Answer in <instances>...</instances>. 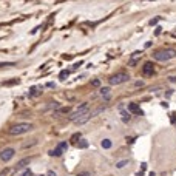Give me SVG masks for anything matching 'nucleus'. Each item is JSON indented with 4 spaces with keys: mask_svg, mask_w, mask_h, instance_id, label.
<instances>
[{
    "mask_svg": "<svg viewBox=\"0 0 176 176\" xmlns=\"http://www.w3.org/2000/svg\"><path fill=\"white\" fill-rule=\"evenodd\" d=\"M173 57H176V49H173V48H164V49H159V51H156L153 54V59L159 60V62H167Z\"/></svg>",
    "mask_w": 176,
    "mask_h": 176,
    "instance_id": "1",
    "label": "nucleus"
},
{
    "mask_svg": "<svg viewBox=\"0 0 176 176\" xmlns=\"http://www.w3.org/2000/svg\"><path fill=\"white\" fill-rule=\"evenodd\" d=\"M33 130V125L28 124V122H19L16 125H12V127L8 130V133L12 134V136H19V134H23V133H28Z\"/></svg>",
    "mask_w": 176,
    "mask_h": 176,
    "instance_id": "2",
    "label": "nucleus"
},
{
    "mask_svg": "<svg viewBox=\"0 0 176 176\" xmlns=\"http://www.w3.org/2000/svg\"><path fill=\"white\" fill-rule=\"evenodd\" d=\"M88 108H90V107H88V103H87V102L82 103V105H80L77 110H74V111L68 116V119H70V121H73V122H76V121L80 119V117H82L84 114H87V113H88Z\"/></svg>",
    "mask_w": 176,
    "mask_h": 176,
    "instance_id": "3",
    "label": "nucleus"
},
{
    "mask_svg": "<svg viewBox=\"0 0 176 176\" xmlns=\"http://www.w3.org/2000/svg\"><path fill=\"white\" fill-rule=\"evenodd\" d=\"M128 79H130V76H128L127 73H116V74L110 76V79H108V84H110V85H121V84L127 82Z\"/></svg>",
    "mask_w": 176,
    "mask_h": 176,
    "instance_id": "4",
    "label": "nucleus"
},
{
    "mask_svg": "<svg viewBox=\"0 0 176 176\" xmlns=\"http://www.w3.org/2000/svg\"><path fill=\"white\" fill-rule=\"evenodd\" d=\"M14 155H16V150L11 148V147H8V148H5V150L0 151V159H2L3 162H8V161H11L12 158H14Z\"/></svg>",
    "mask_w": 176,
    "mask_h": 176,
    "instance_id": "5",
    "label": "nucleus"
},
{
    "mask_svg": "<svg viewBox=\"0 0 176 176\" xmlns=\"http://www.w3.org/2000/svg\"><path fill=\"white\" fill-rule=\"evenodd\" d=\"M66 147H68V145H66V142H60L56 148H54V150L49 151V156H56V158H57V156H60V155H62V151H64Z\"/></svg>",
    "mask_w": 176,
    "mask_h": 176,
    "instance_id": "6",
    "label": "nucleus"
},
{
    "mask_svg": "<svg viewBox=\"0 0 176 176\" xmlns=\"http://www.w3.org/2000/svg\"><path fill=\"white\" fill-rule=\"evenodd\" d=\"M153 65L151 62H145L144 64V66H142V73L145 74V76H150V74H153V71H155V68H153Z\"/></svg>",
    "mask_w": 176,
    "mask_h": 176,
    "instance_id": "7",
    "label": "nucleus"
},
{
    "mask_svg": "<svg viewBox=\"0 0 176 176\" xmlns=\"http://www.w3.org/2000/svg\"><path fill=\"white\" fill-rule=\"evenodd\" d=\"M128 111H130V113H133V114H142V110L139 108L138 103H134V102L128 103Z\"/></svg>",
    "mask_w": 176,
    "mask_h": 176,
    "instance_id": "8",
    "label": "nucleus"
},
{
    "mask_svg": "<svg viewBox=\"0 0 176 176\" xmlns=\"http://www.w3.org/2000/svg\"><path fill=\"white\" fill-rule=\"evenodd\" d=\"M91 111H88L87 113V114H84L82 117H80V119H77V121H76V122L74 124H77V125H82V124H85V122H87V121H90V119H91Z\"/></svg>",
    "mask_w": 176,
    "mask_h": 176,
    "instance_id": "9",
    "label": "nucleus"
},
{
    "mask_svg": "<svg viewBox=\"0 0 176 176\" xmlns=\"http://www.w3.org/2000/svg\"><path fill=\"white\" fill-rule=\"evenodd\" d=\"M29 164V158H25V159H22L17 162V165H16V170H22V168H25L26 165Z\"/></svg>",
    "mask_w": 176,
    "mask_h": 176,
    "instance_id": "10",
    "label": "nucleus"
},
{
    "mask_svg": "<svg viewBox=\"0 0 176 176\" xmlns=\"http://www.w3.org/2000/svg\"><path fill=\"white\" fill-rule=\"evenodd\" d=\"M141 56H142V53H141V51H136V53H133V56H131V59H130L128 65H130V66H133L134 64H136L138 57H141Z\"/></svg>",
    "mask_w": 176,
    "mask_h": 176,
    "instance_id": "11",
    "label": "nucleus"
},
{
    "mask_svg": "<svg viewBox=\"0 0 176 176\" xmlns=\"http://www.w3.org/2000/svg\"><path fill=\"white\" fill-rule=\"evenodd\" d=\"M99 91H101V96L102 97H105V101H108V99H110V88H101L99 90Z\"/></svg>",
    "mask_w": 176,
    "mask_h": 176,
    "instance_id": "12",
    "label": "nucleus"
},
{
    "mask_svg": "<svg viewBox=\"0 0 176 176\" xmlns=\"http://www.w3.org/2000/svg\"><path fill=\"white\" fill-rule=\"evenodd\" d=\"M128 164V159H124V161H119V162H116V168H124L125 165Z\"/></svg>",
    "mask_w": 176,
    "mask_h": 176,
    "instance_id": "13",
    "label": "nucleus"
},
{
    "mask_svg": "<svg viewBox=\"0 0 176 176\" xmlns=\"http://www.w3.org/2000/svg\"><path fill=\"white\" fill-rule=\"evenodd\" d=\"M37 94H40V91H39L37 87H31L29 88V96H37Z\"/></svg>",
    "mask_w": 176,
    "mask_h": 176,
    "instance_id": "14",
    "label": "nucleus"
},
{
    "mask_svg": "<svg viewBox=\"0 0 176 176\" xmlns=\"http://www.w3.org/2000/svg\"><path fill=\"white\" fill-rule=\"evenodd\" d=\"M111 145H113V144H111L110 139H103V141H102V147L103 148H111Z\"/></svg>",
    "mask_w": 176,
    "mask_h": 176,
    "instance_id": "15",
    "label": "nucleus"
},
{
    "mask_svg": "<svg viewBox=\"0 0 176 176\" xmlns=\"http://www.w3.org/2000/svg\"><path fill=\"white\" fill-rule=\"evenodd\" d=\"M130 119H131V116H130L127 111H122V121H124V122H128Z\"/></svg>",
    "mask_w": 176,
    "mask_h": 176,
    "instance_id": "16",
    "label": "nucleus"
},
{
    "mask_svg": "<svg viewBox=\"0 0 176 176\" xmlns=\"http://www.w3.org/2000/svg\"><path fill=\"white\" fill-rule=\"evenodd\" d=\"M68 74H70V71L64 70V71H60V74H59V77H60L62 80H64V79H66V77H68Z\"/></svg>",
    "mask_w": 176,
    "mask_h": 176,
    "instance_id": "17",
    "label": "nucleus"
},
{
    "mask_svg": "<svg viewBox=\"0 0 176 176\" xmlns=\"http://www.w3.org/2000/svg\"><path fill=\"white\" fill-rule=\"evenodd\" d=\"M77 147H79V148H87V147H88V142L85 141V139H82L80 142H77Z\"/></svg>",
    "mask_w": 176,
    "mask_h": 176,
    "instance_id": "18",
    "label": "nucleus"
},
{
    "mask_svg": "<svg viewBox=\"0 0 176 176\" xmlns=\"http://www.w3.org/2000/svg\"><path fill=\"white\" fill-rule=\"evenodd\" d=\"M68 111H70V107H62V108H59L56 113L59 114V113H68Z\"/></svg>",
    "mask_w": 176,
    "mask_h": 176,
    "instance_id": "19",
    "label": "nucleus"
},
{
    "mask_svg": "<svg viewBox=\"0 0 176 176\" xmlns=\"http://www.w3.org/2000/svg\"><path fill=\"white\" fill-rule=\"evenodd\" d=\"M16 84H19V79H14V80H10V82H5L6 87H10V85H16Z\"/></svg>",
    "mask_w": 176,
    "mask_h": 176,
    "instance_id": "20",
    "label": "nucleus"
},
{
    "mask_svg": "<svg viewBox=\"0 0 176 176\" xmlns=\"http://www.w3.org/2000/svg\"><path fill=\"white\" fill-rule=\"evenodd\" d=\"M77 139H80V133H76V134H73V138H71V141H77Z\"/></svg>",
    "mask_w": 176,
    "mask_h": 176,
    "instance_id": "21",
    "label": "nucleus"
},
{
    "mask_svg": "<svg viewBox=\"0 0 176 176\" xmlns=\"http://www.w3.org/2000/svg\"><path fill=\"white\" fill-rule=\"evenodd\" d=\"M159 19H161V17H156V19H151V20H150V25H156L158 22H159Z\"/></svg>",
    "mask_w": 176,
    "mask_h": 176,
    "instance_id": "22",
    "label": "nucleus"
},
{
    "mask_svg": "<svg viewBox=\"0 0 176 176\" xmlns=\"http://www.w3.org/2000/svg\"><path fill=\"white\" fill-rule=\"evenodd\" d=\"M22 176H33V173H31V170H25V173Z\"/></svg>",
    "mask_w": 176,
    "mask_h": 176,
    "instance_id": "23",
    "label": "nucleus"
},
{
    "mask_svg": "<svg viewBox=\"0 0 176 176\" xmlns=\"http://www.w3.org/2000/svg\"><path fill=\"white\" fill-rule=\"evenodd\" d=\"M47 176H57V175H56V173H54V171H53V170H49V171H48V173H47Z\"/></svg>",
    "mask_w": 176,
    "mask_h": 176,
    "instance_id": "24",
    "label": "nucleus"
},
{
    "mask_svg": "<svg viewBox=\"0 0 176 176\" xmlns=\"http://www.w3.org/2000/svg\"><path fill=\"white\" fill-rule=\"evenodd\" d=\"M6 173H8V170H3V171H0V176H6Z\"/></svg>",
    "mask_w": 176,
    "mask_h": 176,
    "instance_id": "25",
    "label": "nucleus"
},
{
    "mask_svg": "<svg viewBox=\"0 0 176 176\" xmlns=\"http://www.w3.org/2000/svg\"><path fill=\"white\" fill-rule=\"evenodd\" d=\"M170 79V82H176V76H171V77H168Z\"/></svg>",
    "mask_w": 176,
    "mask_h": 176,
    "instance_id": "26",
    "label": "nucleus"
},
{
    "mask_svg": "<svg viewBox=\"0 0 176 176\" xmlns=\"http://www.w3.org/2000/svg\"><path fill=\"white\" fill-rule=\"evenodd\" d=\"M99 84H101L99 80H94V82H93V85H94V87H99Z\"/></svg>",
    "mask_w": 176,
    "mask_h": 176,
    "instance_id": "27",
    "label": "nucleus"
},
{
    "mask_svg": "<svg viewBox=\"0 0 176 176\" xmlns=\"http://www.w3.org/2000/svg\"><path fill=\"white\" fill-rule=\"evenodd\" d=\"M79 176H90V175H88V173H80Z\"/></svg>",
    "mask_w": 176,
    "mask_h": 176,
    "instance_id": "28",
    "label": "nucleus"
}]
</instances>
